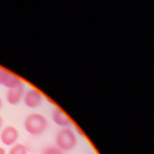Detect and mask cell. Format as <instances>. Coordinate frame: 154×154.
<instances>
[{"label":"cell","instance_id":"obj_2","mask_svg":"<svg viewBox=\"0 0 154 154\" xmlns=\"http://www.w3.org/2000/svg\"><path fill=\"white\" fill-rule=\"evenodd\" d=\"M55 143L57 147L63 152L69 151L76 146L77 137L70 128H61L56 134Z\"/></svg>","mask_w":154,"mask_h":154},{"label":"cell","instance_id":"obj_7","mask_svg":"<svg viewBox=\"0 0 154 154\" xmlns=\"http://www.w3.org/2000/svg\"><path fill=\"white\" fill-rule=\"evenodd\" d=\"M52 121L61 128H70L72 125V121L66 114L60 108H55L52 112Z\"/></svg>","mask_w":154,"mask_h":154},{"label":"cell","instance_id":"obj_8","mask_svg":"<svg viewBox=\"0 0 154 154\" xmlns=\"http://www.w3.org/2000/svg\"><path fill=\"white\" fill-rule=\"evenodd\" d=\"M9 154H28L26 147L20 143L15 144L10 150Z\"/></svg>","mask_w":154,"mask_h":154},{"label":"cell","instance_id":"obj_11","mask_svg":"<svg viewBox=\"0 0 154 154\" xmlns=\"http://www.w3.org/2000/svg\"><path fill=\"white\" fill-rule=\"evenodd\" d=\"M0 154H5V150L2 147H0Z\"/></svg>","mask_w":154,"mask_h":154},{"label":"cell","instance_id":"obj_1","mask_svg":"<svg viewBox=\"0 0 154 154\" xmlns=\"http://www.w3.org/2000/svg\"><path fill=\"white\" fill-rule=\"evenodd\" d=\"M48 120L42 114L33 112L28 115L23 122L26 131L33 136H38L45 132L48 126Z\"/></svg>","mask_w":154,"mask_h":154},{"label":"cell","instance_id":"obj_4","mask_svg":"<svg viewBox=\"0 0 154 154\" xmlns=\"http://www.w3.org/2000/svg\"><path fill=\"white\" fill-rule=\"evenodd\" d=\"M23 83L22 80L17 75L0 67V85L7 88H11Z\"/></svg>","mask_w":154,"mask_h":154},{"label":"cell","instance_id":"obj_3","mask_svg":"<svg viewBox=\"0 0 154 154\" xmlns=\"http://www.w3.org/2000/svg\"><path fill=\"white\" fill-rule=\"evenodd\" d=\"M43 95L42 93L35 88H30L25 90L23 99L24 104L29 108H36L42 103Z\"/></svg>","mask_w":154,"mask_h":154},{"label":"cell","instance_id":"obj_12","mask_svg":"<svg viewBox=\"0 0 154 154\" xmlns=\"http://www.w3.org/2000/svg\"><path fill=\"white\" fill-rule=\"evenodd\" d=\"M2 104H3L2 100V99H1V97H0V109H1V108H2Z\"/></svg>","mask_w":154,"mask_h":154},{"label":"cell","instance_id":"obj_10","mask_svg":"<svg viewBox=\"0 0 154 154\" xmlns=\"http://www.w3.org/2000/svg\"><path fill=\"white\" fill-rule=\"evenodd\" d=\"M3 123H4V120H3L2 117L0 116V129L2 128Z\"/></svg>","mask_w":154,"mask_h":154},{"label":"cell","instance_id":"obj_5","mask_svg":"<svg viewBox=\"0 0 154 154\" xmlns=\"http://www.w3.org/2000/svg\"><path fill=\"white\" fill-rule=\"evenodd\" d=\"M25 91L24 84L22 83L17 87L8 89L6 94V99L8 103L16 105L22 100Z\"/></svg>","mask_w":154,"mask_h":154},{"label":"cell","instance_id":"obj_6","mask_svg":"<svg viewBox=\"0 0 154 154\" xmlns=\"http://www.w3.org/2000/svg\"><path fill=\"white\" fill-rule=\"evenodd\" d=\"M18 130L13 126L5 127L1 133V140L3 144L7 146L13 144L18 139Z\"/></svg>","mask_w":154,"mask_h":154},{"label":"cell","instance_id":"obj_9","mask_svg":"<svg viewBox=\"0 0 154 154\" xmlns=\"http://www.w3.org/2000/svg\"><path fill=\"white\" fill-rule=\"evenodd\" d=\"M43 154H64V153L57 146H51L46 148L44 150Z\"/></svg>","mask_w":154,"mask_h":154}]
</instances>
